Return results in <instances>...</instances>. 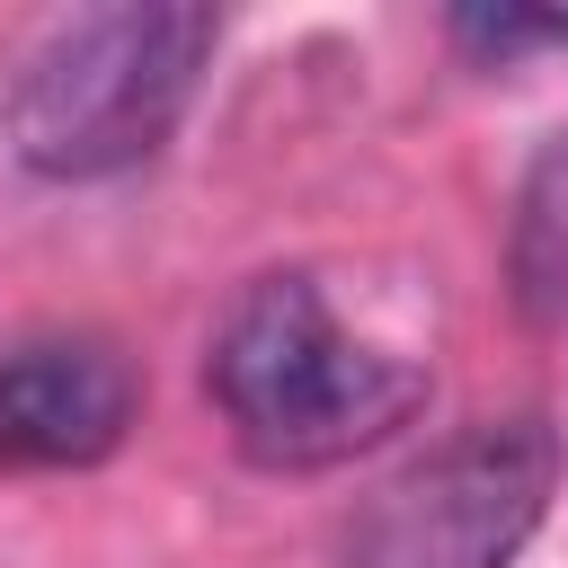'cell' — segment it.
<instances>
[{
  "label": "cell",
  "mask_w": 568,
  "mask_h": 568,
  "mask_svg": "<svg viewBox=\"0 0 568 568\" xmlns=\"http://www.w3.org/2000/svg\"><path fill=\"white\" fill-rule=\"evenodd\" d=\"M453 36H462L479 62H515L524 44H568V18H532V9H462Z\"/></svg>",
  "instance_id": "obj_6"
},
{
  "label": "cell",
  "mask_w": 568,
  "mask_h": 568,
  "mask_svg": "<svg viewBox=\"0 0 568 568\" xmlns=\"http://www.w3.org/2000/svg\"><path fill=\"white\" fill-rule=\"evenodd\" d=\"M133 364L106 337H36L0 355V470H89L133 435Z\"/></svg>",
  "instance_id": "obj_4"
},
{
  "label": "cell",
  "mask_w": 568,
  "mask_h": 568,
  "mask_svg": "<svg viewBox=\"0 0 568 568\" xmlns=\"http://www.w3.org/2000/svg\"><path fill=\"white\" fill-rule=\"evenodd\" d=\"M213 44H222V18L195 0L80 9L9 71L0 133L36 178H62V186L124 178L178 133Z\"/></svg>",
  "instance_id": "obj_2"
},
{
  "label": "cell",
  "mask_w": 568,
  "mask_h": 568,
  "mask_svg": "<svg viewBox=\"0 0 568 568\" xmlns=\"http://www.w3.org/2000/svg\"><path fill=\"white\" fill-rule=\"evenodd\" d=\"M506 284L532 328H568V124L524 169L515 231H506Z\"/></svg>",
  "instance_id": "obj_5"
},
{
  "label": "cell",
  "mask_w": 568,
  "mask_h": 568,
  "mask_svg": "<svg viewBox=\"0 0 568 568\" xmlns=\"http://www.w3.org/2000/svg\"><path fill=\"white\" fill-rule=\"evenodd\" d=\"M550 488H559L550 417H479L355 506L346 568H515V550L550 515Z\"/></svg>",
  "instance_id": "obj_3"
},
{
  "label": "cell",
  "mask_w": 568,
  "mask_h": 568,
  "mask_svg": "<svg viewBox=\"0 0 568 568\" xmlns=\"http://www.w3.org/2000/svg\"><path fill=\"white\" fill-rule=\"evenodd\" d=\"M204 382L266 470H337L373 444H390L426 408V364L364 346L311 275H257L231 293Z\"/></svg>",
  "instance_id": "obj_1"
}]
</instances>
